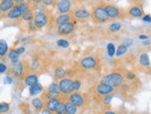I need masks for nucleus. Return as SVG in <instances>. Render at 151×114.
Masks as SVG:
<instances>
[{
  "label": "nucleus",
  "mask_w": 151,
  "mask_h": 114,
  "mask_svg": "<svg viewBox=\"0 0 151 114\" xmlns=\"http://www.w3.org/2000/svg\"><path fill=\"white\" fill-rule=\"evenodd\" d=\"M34 18H35V12L32 9H30L27 12L24 13V15L22 17V19L25 22H32L34 21Z\"/></svg>",
  "instance_id": "obj_26"
},
{
  "label": "nucleus",
  "mask_w": 151,
  "mask_h": 114,
  "mask_svg": "<svg viewBox=\"0 0 151 114\" xmlns=\"http://www.w3.org/2000/svg\"><path fill=\"white\" fill-rule=\"evenodd\" d=\"M57 11L60 14L69 13L73 8V0H55Z\"/></svg>",
  "instance_id": "obj_4"
},
{
  "label": "nucleus",
  "mask_w": 151,
  "mask_h": 114,
  "mask_svg": "<svg viewBox=\"0 0 151 114\" xmlns=\"http://www.w3.org/2000/svg\"><path fill=\"white\" fill-rule=\"evenodd\" d=\"M57 45H58V46H60V48H69L70 43L67 41V40L60 39V40H58Z\"/></svg>",
  "instance_id": "obj_34"
},
{
  "label": "nucleus",
  "mask_w": 151,
  "mask_h": 114,
  "mask_svg": "<svg viewBox=\"0 0 151 114\" xmlns=\"http://www.w3.org/2000/svg\"><path fill=\"white\" fill-rule=\"evenodd\" d=\"M80 65L83 69L84 70H92L96 67L97 65V60L94 57H85L82 58Z\"/></svg>",
  "instance_id": "obj_10"
},
{
  "label": "nucleus",
  "mask_w": 151,
  "mask_h": 114,
  "mask_svg": "<svg viewBox=\"0 0 151 114\" xmlns=\"http://www.w3.org/2000/svg\"><path fill=\"white\" fill-rule=\"evenodd\" d=\"M73 16L70 13H65V14H60L55 19V23L57 25H60L62 23H66L69 22H73Z\"/></svg>",
  "instance_id": "obj_15"
},
{
  "label": "nucleus",
  "mask_w": 151,
  "mask_h": 114,
  "mask_svg": "<svg viewBox=\"0 0 151 114\" xmlns=\"http://www.w3.org/2000/svg\"><path fill=\"white\" fill-rule=\"evenodd\" d=\"M122 28V24L120 22H113V23H111L109 25V31L111 32H119Z\"/></svg>",
  "instance_id": "obj_29"
},
{
  "label": "nucleus",
  "mask_w": 151,
  "mask_h": 114,
  "mask_svg": "<svg viewBox=\"0 0 151 114\" xmlns=\"http://www.w3.org/2000/svg\"><path fill=\"white\" fill-rule=\"evenodd\" d=\"M73 16L74 19H79V21H85V19H88L91 17V13L85 9L82 8H78L73 11Z\"/></svg>",
  "instance_id": "obj_11"
},
{
  "label": "nucleus",
  "mask_w": 151,
  "mask_h": 114,
  "mask_svg": "<svg viewBox=\"0 0 151 114\" xmlns=\"http://www.w3.org/2000/svg\"><path fill=\"white\" fill-rule=\"evenodd\" d=\"M95 91L98 96H107L114 91V87L99 82L95 87Z\"/></svg>",
  "instance_id": "obj_6"
},
{
  "label": "nucleus",
  "mask_w": 151,
  "mask_h": 114,
  "mask_svg": "<svg viewBox=\"0 0 151 114\" xmlns=\"http://www.w3.org/2000/svg\"><path fill=\"white\" fill-rule=\"evenodd\" d=\"M128 13H129V15H131L132 17H134V18H141L144 15V12H143L142 9L140 6H137L130 8Z\"/></svg>",
  "instance_id": "obj_17"
},
{
  "label": "nucleus",
  "mask_w": 151,
  "mask_h": 114,
  "mask_svg": "<svg viewBox=\"0 0 151 114\" xmlns=\"http://www.w3.org/2000/svg\"><path fill=\"white\" fill-rule=\"evenodd\" d=\"M82 87V82L80 80H73V92H77L81 89Z\"/></svg>",
  "instance_id": "obj_33"
},
{
  "label": "nucleus",
  "mask_w": 151,
  "mask_h": 114,
  "mask_svg": "<svg viewBox=\"0 0 151 114\" xmlns=\"http://www.w3.org/2000/svg\"><path fill=\"white\" fill-rule=\"evenodd\" d=\"M100 82L112 87H119L122 84H123L124 77L120 72H111L109 74H107L102 77Z\"/></svg>",
  "instance_id": "obj_2"
},
{
  "label": "nucleus",
  "mask_w": 151,
  "mask_h": 114,
  "mask_svg": "<svg viewBox=\"0 0 151 114\" xmlns=\"http://www.w3.org/2000/svg\"><path fill=\"white\" fill-rule=\"evenodd\" d=\"M66 71H65L63 68H58L56 71H55V77L57 79H62L66 76Z\"/></svg>",
  "instance_id": "obj_28"
},
{
  "label": "nucleus",
  "mask_w": 151,
  "mask_h": 114,
  "mask_svg": "<svg viewBox=\"0 0 151 114\" xmlns=\"http://www.w3.org/2000/svg\"><path fill=\"white\" fill-rule=\"evenodd\" d=\"M3 14V12L1 11V9H0V17H1V15Z\"/></svg>",
  "instance_id": "obj_50"
},
{
  "label": "nucleus",
  "mask_w": 151,
  "mask_h": 114,
  "mask_svg": "<svg viewBox=\"0 0 151 114\" xmlns=\"http://www.w3.org/2000/svg\"><path fill=\"white\" fill-rule=\"evenodd\" d=\"M68 100H70L71 103H73L76 107H83L84 104L83 97L78 92H73L71 94H70Z\"/></svg>",
  "instance_id": "obj_13"
},
{
  "label": "nucleus",
  "mask_w": 151,
  "mask_h": 114,
  "mask_svg": "<svg viewBox=\"0 0 151 114\" xmlns=\"http://www.w3.org/2000/svg\"><path fill=\"white\" fill-rule=\"evenodd\" d=\"M12 82H13V80L10 76H6L4 79V83L6 84H12Z\"/></svg>",
  "instance_id": "obj_40"
},
{
  "label": "nucleus",
  "mask_w": 151,
  "mask_h": 114,
  "mask_svg": "<svg viewBox=\"0 0 151 114\" xmlns=\"http://www.w3.org/2000/svg\"><path fill=\"white\" fill-rule=\"evenodd\" d=\"M30 9L31 6L28 2L16 4L9 12H6V17L10 19H18L19 18H22L24 15V13L27 12Z\"/></svg>",
  "instance_id": "obj_1"
},
{
  "label": "nucleus",
  "mask_w": 151,
  "mask_h": 114,
  "mask_svg": "<svg viewBox=\"0 0 151 114\" xmlns=\"http://www.w3.org/2000/svg\"><path fill=\"white\" fill-rule=\"evenodd\" d=\"M112 97H113V96L112 95H107L106 97H104V98H103V102H104V104H106V105H109L110 104V102H111V99H112Z\"/></svg>",
  "instance_id": "obj_35"
},
{
  "label": "nucleus",
  "mask_w": 151,
  "mask_h": 114,
  "mask_svg": "<svg viewBox=\"0 0 151 114\" xmlns=\"http://www.w3.org/2000/svg\"><path fill=\"white\" fill-rule=\"evenodd\" d=\"M58 86H60V92L65 95H70L73 92V80L70 78L64 77L60 80L58 82Z\"/></svg>",
  "instance_id": "obj_5"
},
{
  "label": "nucleus",
  "mask_w": 151,
  "mask_h": 114,
  "mask_svg": "<svg viewBox=\"0 0 151 114\" xmlns=\"http://www.w3.org/2000/svg\"><path fill=\"white\" fill-rule=\"evenodd\" d=\"M144 45H149V42H144Z\"/></svg>",
  "instance_id": "obj_49"
},
{
  "label": "nucleus",
  "mask_w": 151,
  "mask_h": 114,
  "mask_svg": "<svg viewBox=\"0 0 151 114\" xmlns=\"http://www.w3.org/2000/svg\"><path fill=\"white\" fill-rule=\"evenodd\" d=\"M14 1V3L15 4H21V3H24V2H26L27 0H13Z\"/></svg>",
  "instance_id": "obj_45"
},
{
  "label": "nucleus",
  "mask_w": 151,
  "mask_h": 114,
  "mask_svg": "<svg viewBox=\"0 0 151 114\" xmlns=\"http://www.w3.org/2000/svg\"><path fill=\"white\" fill-rule=\"evenodd\" d=\"M43 91H44V87H43V85L41 84H39V83H36L34 85L30 86V89H29L30 95L32 96V97L38 95V94H40Z\"/></svg>",
  "instance_id": "obj_18"
},
{
  "label": "nucleus",
  "mask_w": 151,
  "mask_h": 114,
  "mask_svg": "<svg viewBox=\"0 0 151 114\" xmlns=\"http://www.w3.org/2000/svg\"><path fill=\"white\" fill-rule=\"evenodd\" d=\"M60 100L58 99V97H52L50 98H48L47 100H45V109H47L49 111L51 112H55L57 107L60 103Z\"/></svg>",
  "instance_id": "obj_14"
},
{
  "label": "nucleus",
  "mask_w": 151,
  "mask_h": 114,
  "mask_svg": "<svg viewBox=\"0 0 151 114\" xmlns=\"http://www.w3.org/2000/svg\"><path fill=\"white\" fill-rule=\"evenodd\" d=\"M133 43H134V41H133V39H130V38H127V39H125V41H124V43H123V45H125L127 48L128 46H131L133 45Z\"/></svg>",
  "instance_id": "obj_38"
},
{
  "label": "nucleus",
  "mask_w": 151,
  "mask_h": 114,
  "mask_svg": "<svg viewBox=\"0 0 151 114\" xmlns=\"http://www.w3.org/2000/svg\"><path fill=\"white\" fill-rule=\"evenodd\" d=\"M24 83L26 85H28V86H32V85H34L35 84L38 83V77L36 74H29L27 76H25L24 78Z\"/></svg>",
  "instance_id": "obj_20"
},
{
  "label": "nucleus",
  "mask_w": 151,
  "mask_h": 114,
  "mask_svg": "<svg viewBox=\"0 0 151 114\" xmlns=\"http://www.w3.org/2000/svg\"><path fill=\"white\" fill-rule=\"evenodd\" d=\"M9 51V45L5 40L0 39V57H4Z\"/></svg>",
  "instance_id": "obj_25"
},
{
  "label": "nucleus",
  "mask_w": 151,
  "mask_h": 114,
  "mask_svg": "<svg viewBox=\"0 0 151 114\" xmlns=\"http://www.w3.org/2000/svg\"><path fill=\"white\" fill-rule=\"evenodd\" d=\"M139 63L143 66V67H149L150 65V59L147 53H143V54L140 55L139 57Z\"/></svg>",
  "instance_id": "obj_24"
},
{
  "label": "nucleus",
  "mask_w": 151,
  "mask_h": 114,
  "mask_svg": "<svg viewBox=\"0 0 151 114\" xmlns=\"http://www.w3.org/2000/svg\"><path fill=\"white\" fill-rule=\"evenodd\" d=\"M138 38H139L140 40H147V39H148V36L146 35H140L138 36Z\"/></svg>",
  "instance_id": "obj_44"
},
{
  "label": "nucleus",
  "mask_w": 151,
  "mask_h": 114,
  "mask_svg": "<svg viewBox=\"0 0 151 114\" xmlns=\"http://www.w3.org/2000/svg\"><path fill=\"white\" fill-rule=\"evenodd\" d=\"M47 91L51 94V95H60L61 93L60 86H58V84L57 83H52L47 88Z\"/></svg>",
  "instance_id": "obj_23"
},
{
  "label": "nucleus",
  "mask_w": 151,
  "mask_h": 114,
  "mask_svg": "<svg viewBox=\"0 0 151 114\" xmlns=\"http://www.w3.org/2000/svg\"><path fill=\"white\" fill-rule=\"evenodd\" d=\"M54 3H55V0H43V1H42V4L45 5V6H52Z\"/></svg>",
  "instance_id": "obj_37"
},
{
  "label": "nucleus",
  "mask_w": 151,
  "mask_h": 114,
  "mask_svg": "<svg viewBox=\"0 0 151 114\" xmlns=\"http://www.w3.org/2000/svg\"><path fill=\"white\" fill-rule=\"evenodd\" d=\"M127 46L125 45H119V48H117V51H116V56L117 57H121V56H122V55H124L125 53L127 52Z\"/></svg>",
  "instance_id": "obj_27"
},
{
  "label": "nucleus",
  "mask_w": 151,
  "mask_h": 114,
  "mask_svg": "<svg viewBox=\"0 0 151 114\" xmlns=\"http://www.w3.org/2000/svg\"><path fill=\"white\" fill-rule=\"evenodd\" d=\"M11 72L16 77H22L23 73L25 72V67L22 61H17L15 63H12V67L10 69Z\"/></svg>",
  "instance_id": "obj_12"
},
{
  "label": "nucleus",
  "mask_w": 151,
  "mask_h": 114,
  "mask_svg": "<svg viewBox=\"0 0 151 114\" xmlns=\"http://www.w3.org/2000/svg\"><path fill=\"white\" fill-rule=\"evenodd\" d=\"M78 1H80V2H86V1H89V0H78Z\"/></svg>",
  "instance_id": "obj_48"
},
{
  "label": "nucleus",
  "mask_w": 151,
  "mask_h": 114,
  "mask_svg": "<svg viewBox=\"0 0 151 114\" xmlns=\"http://www.w3.org/2000/svg\"><path fill=\"white\" fill-rule=\"evenodd\" d=\"M10 109V106L6 102H1L0 103V114H5Z\"/></svg>",
  "instance_id": "obj_31"
},
{
  "label": "nucleus",
  "mask_w": 151,
  "mask_h": 114,
  "mask_svg": "<svg viewBox=\"0 0 151 114\" xmlns=\"http://www.w3.org/2000/svg\"><path fill=\"white\" fill-rule=\"evenodd\" d=\"M55 112L56 114H66V111H65V103L63 101H60Z\"/></svg>",
  "instance_id": "obj_30"
},
{
  "label": "nucleus",
  "mask_w": 151,
  "mask_h": 114,
  "mask_svg": "<svg viewBox=\"0 0 151 114\" xmlns=\"http://www.w3.org/2000/svg\"><path fill=\"white\" fill-rule=\"evenodd\" d=\"M42 1H43V0H29L28 3L30 4V6H35L37 4L42 3Z\"/></svg>",
  "instance_id": "obj_39"
},
{
  "label": "nucleus",
  "mask_w": 151,
  "mask_h": 114,
  "mask_svg": "<svg viewBox=\"0 0 151 114\" xmlns=\"http://www.w3.org/2000/svg\"><path fill=\"white\" fill-rule=\"evenodd\" d=\"M32 107L35 108V110L37 111H40L43 110V108L45 107V102H44V100L43 98H39V97H35L32 100Z\"/></svg>",
  "instance_id": "obj_19"
},
{
  "label": "nucleus",
  "mask_w": 151,
  "mask_h": 114,
  "mask_svg": "<svg viewBox=\"0 0 151 114\" xmlns=\"http://www.w3.org/2000/svg\"><path fill=\"white\" fill-rule=\"evenodd\" d=\"M17 52L19 53V55H21V54H23V53L25 52V48H22H22H17Z\"/></svg>",
  "instance_id": "obj_43"
},
{
  "label": "nucleus",
  "mask_w": 151,
  "mask_h": 114,
  "mask_svg": "<svg viewBox=\"0 0 151 114\" xmlns=\"http://www.w3.org/2000/svg\"><path fill=\"white\" fill-rule=\"evenodd\" d=\"M64 103H65V111H66V114H76L77 107L73 103H71L70 100Z\"/></svg>",
  "instance_id": "obj_21"
},
{
  "label": "nucleus",
  "mask_w": 151,
  "mask_h": 114,
  "mask_svg": "<svg viewBox=\"0 0 151 114\" xmlns=\"http://www.w3.org/2000/svg\"><path fill=\"white\" fill-rule=\"evenodd\" d=\"M150 75H151V72H150Z\"/></svg>",
  "instance_id": "obj_51"
},
{
  "label": "nucleus",
  "mask_w": 151,
  "mask_h": 114,
  "mask_svg": "<svg viewBox=\"0 0 151 114\" xmlns=\"http://www.w3.org/2000/svg\"><path fill=\"white\" fill-rule=\"evenodd\" d=\"M125 75H126V78H127L128 80H131V81H132V80H134V79H135V74H134V72L127 71Z\"/></svg>",
  "instance_id": "obj_36"
},
{
  "label": "nucleus",
  "mask_w": 151,
  "mask_h": 114,
  "mask_svg": "<svg viewBox=\"0 0 151 114\" xmlns=\"http://www.w3.org/2000/svg\"><path fill=\"white\" fill-rule=\"evenodd\" d=\"M104 8H105V10H106L109 19H118V18H120L122 15L121 9L116 6L108 4V5H104Z\"/></svg>",
  "instance_id": "obj_9"
},
{
  "label": "nucleus",
  "mask_w": 151,
  "mask_h": 114,
  "mask_svg": "<svg viewBox=\"0 0 151 114\" xmlns=\"http://www.w3.org/2000/svg\"><path fill=\"white\" fill-rule=\"evenodd\" d=\"M6 66L4 63H0V73H3L6 71Z\"/></svg>",
  "instance_id": "obj_42"
},
{
  "label": "nucleus",
  "mask_w": 151,
  "mask_h": 114,
  "mask_svg": "<svg viewBox=\"0 0 151 114\" xmlns=\"http://www.w3.org/2000/svg\"><path fill=\"white\" fill-rule=\"evenodd\" d=\"M34 22L36 26L37 29H41L45 27L48 22V15L47 13H38V14L35 15L34 18Z\"/></svg>",
  "instance_id": "obj_8"
},
{
  "label": "nucleus",
  "mask_w": 151,
  "mask_h": 114,
  "mask_svg": "<svg viewBox=\"0 0 151 114\" xmlns=\"http://www.w3.org/2000/svg\"><path fill=\"white\" fill-rule=\"evenodd\" d=\"M91 17L97 23H104L109 21V18L107 14L106 10H105L104 5H96L95 6L93 9H92Z\"/></svg>",
  "instance_id": "obj_3"
},
{
  "label": "nucleus",
  "mask_w": 151,
  "mask_h": 114,
  "mask_svg": "<svg viewBox=\"0 0 151 114\" xmlns=\"http://www.w3.org/2000/svg\"><path fill=\"white\" fill-rule=\"evenodd\" d=\"M42 114H52V112H51V111H49L47 109H45V110H42Z\"/></svg>",
  "instance_id": "obj_46"
},
{
  "label": "nucleus",
  "mask_w": 151,
  "mask_h": 114,
  "mask_svg": "<svg viewBox=\"0 0 151 114\" xmlns=\"http://www.w3.org/2000/svg\"><path fill=\"white\" fill-rule=\"evenodd\" d=\"M73 31H74V23L71 22L58 25L57 28V32L60 35H68Z\"/></svg>",
  "instance_id": "obj_7"
},
{
  "label": "nucleus",
  "mask_w": 151,
  "mask_h": 114,
  "mask_svg": "<svg viewBox=\"0 0 151 114\" xmlns=\"http://www.w3.org/2000/svg\"><path fill=\"white\" fill-rule=\"evenodd\" d=\"M8 57H9V59L11 61V63H15L19 61V54L17 52V49H10Z\"/></svg>",
  "instance_id": "obj_22"
},
{
  "label": "nucleus",
  "mask_w": 151,
  "mask_h": 114,
  "mask_svg": "<svg viewBox=\"0 0 151 114\" xmlns=\"http://www.w3.org/2000/svg\"><path fill=\"white\" fill-rule=\"evenodd\" d=\"M15 3L13 0H0V9L3 13L9 12L13 6H14Z\"/></svg>",
  "instance_id": "obj_16"
},
{
  "label": "nucleus",
  "mask_w": 151,
  "mask_h": 114,
  "mask_svg": "<svg viewBox=\"0 0 151 114\" xmlns=\"http://www.w3.org/2000/svg\"><path fill=\"white\" fill-rule=\"evenodd\" d=\"M104 114H117V113H115V112H113V111H110V110H108V111H106Z\"/></svg>",
  "instance_id": "obj_47"
},
{
  "label": "nucleus",
  "mask_w": 151,
  "mask_h": 114,
  "mask_svg": "<svg viewBox=\"0 0 151 114\" xmlns=\"http://www.w3.org/2000/svg\"><path fill=\"white\" fill-rule=\"evenodd\" d=\"M107 51H108V55L109 57H113L116 53V49H115V45L112 43H109L107 45Z\"/></svg>",
  "instance_id": "obj_32"
},
{
  "label": "nucleus",
  "mask_w": 151,
  "mask_h": 114,
  "mask_svg": "<svg viewBox=\"0 0 151 114\" xmlns=\"http://www.w3.org/2000/svg\"><path fill=\"white\" fill-rule=\"evenodd\" d=\"M142 19L146 22H151V16L150 15H144Z\"/></svg>",
  "instance_id": "obj_41"
}]
</instances>
